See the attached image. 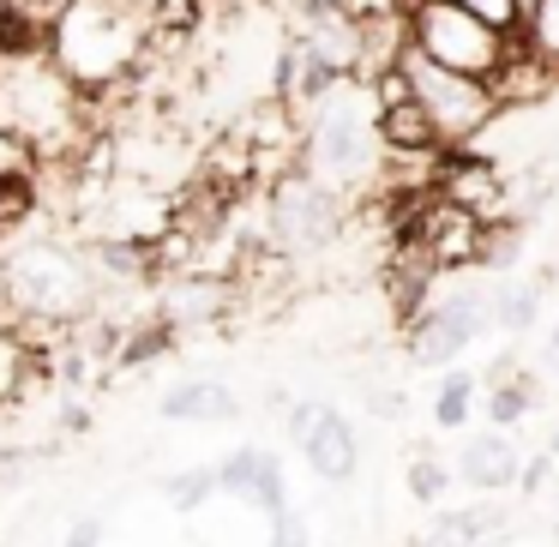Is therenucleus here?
<instances>
[{
    "instance_id": "f257e3e1",
    "label": "nucleus",
    "mask_w": 559,
    "mask_h": 547,
    "mask_svg": "<svg viewBox=\"0 0 559 547\" xmlns=\"http://www.w3.org/2000/svg\"><path fill=\"white\" fill-rule=\"evenodd\" d=\"M0 133L13 139L31 169H49V163L67 169L85 151V139L97 133V109L55 67L49 43L0 55Z\"/></svg>"
},
{
    "instance_id": "f03ea898",
    "label": "nucleus",
    "mask_w": 559,
    "mask_h": 547,
    "mask_svg": "<svg viewBox=\"0 0 559 547\" xmlns=\"http://www.w3.org/2000/svg\"><path fill=\"white\" fill-rule=\"evenodd\" d=\"M0 307L7 319H49L73 331L103 313V271L85 241L19 229L0 241Z\"/></svg>"
},
{
    "instance_id": "7ed1b4c3",
    "label": "nucleus",
    "mask_w": 559,
    "mask_h": 547,
    "mask_svg": "<svg viewBox=\"0 0 559 547\" xmlns=\"http://www.w3.org/2000/svg\"><path fill=\"white\" fill-rule=\"evenodd\" d=\"M157 31L139 0H67L49 19V55L91 103L151 67Z\"/></svg>"
},
{
    "instance_id": "20e7f679",
    "label": "nucleus",
    "mask_w": 559,
    "mask_h": 547,
    "mask_svg": "<svg viewBox=\"0 0 559 547\" xmlns=\"http://www.w3.org/2000/svg\"><path fill=\"white\" fill-rule=\"evenodd\" d=\"M379 103L367 79H337L313 109L301 115V169L313 181H325L331 193L373 199L379 175H385V145H379Z\"/></svg>"
},
{
    "instance_id": "39448f33",
    "label": "nucleus",
    "mask_w": 559,
    "mask_h": 547,
    "mask_svg": "<svg viewBox=\"0 0 559 547\" xmlns=\"http://www.w3.org/2000/svg\"><path fill=\"white\" fill-rule=\"evenodd\" d=\"M391 67H397L403 91H409V97L421 103V115L433 121V133H439V145H445V151L475 145V139L487 133V121L499 115L493 85H487V79L451 73V67L427 61V55H421V49H409V43L397 49V61H391Z\"/></svg>"
},
{
    "instance_id": "423d86ee",
    "label": "nucleus",
    "mask_w": 559,
    "mask_h": 547,
    "mask_svg": "<svg viewBox=\"0 0 559 547\" xmlns=\"http://www.w3.org/2000/svg\"><path fill=\"white\" fill-rule=\"evenodd\" d=\"M518 37L523 31H499L475 19L469 7H451V0H409V49H421L427 61L451 67V73L493 79L511 61Z\"/></svg>"
},
{
    "instance_id": "0eeeda50",
    "label": "nucleus",
    "mask_w": 559,
    "mask_h": 547,
    "mask_svg": "<svg viewBox=\"0 0 559 547\" xmlns=\"http://www.w3.org/2000/svg\"><path fill=\"white\" fill-rule=\"evenodd\" d=\"M343 223H349V199L331 193L325 181H313L301 163L265 181V241L277 253L289 259L325 253V247L343 241Z\"/></svg>"
},
{
    "instance_id": "6e6552de",
    "label": "nucleus",
    "mask_w": 559,
    "mask_h": 547,
    "mask_svg": "<svg viewBox=\"0 0 559 547\" xmlns=\"http://www.w3.org/2000/svg\"><path fill=\"white\" fill-rule=\"evenodd\" d=\"M487 307H493V295H481V289L439 295V283H433V301L403 319V355H409L415 367H439V373L457 367V355L469 349L481 331H493Z\"/></svg>"
},
{
    "instance_id": "1a4fd4ad",
    "label": "nucleus",
    "mask_w": 559,
    "mask_h": 547,
    "mask_svg": "<svg viewBox=\"0 0 559 547\" xmlns=\"http://www.w3.org/2000/svg\"><path fill=\"white\" fill-rule=\"evenodd\" d=\"M289 439L301 445L307 469L331 487H349L355 469H361V439H355L349 415L337 403H319V397L289 403Z\"/></svg>"
},
{
    "instance_id": "9d476101",
    "label": "nucleus",
    "mask_w": 559,
    "mask_h": 547,
    "mask_svg": "<svg viewBox=\"0 0 559 547\" xmlns=\"http://www.w3.org/2000/svg\"><path fill=\"white\" fill-rule=\"evenodd\" d=\"M217 494L241 499V506L265 511V518H283L289 511V487H283V457L265 445H235L229 457L217 463Z\"/></svg>"
},
{
    "instance_id": "9b49d317",
    "label": "nucleus",
    "mask_w": 559,
    "mask_h": 547,
    "mask_svg": "<svg viewBox=\"0 0 559 547\" xmlns=\"http://www.w3.org/2000/svg\"><path fill=\"white\" fill-rule=\"evenodd\" d=\"M518 469H523V451L518 439H506V427H487V433L463 439V457H457V481L475 487L481 499H499L506 487H518Z\"/></svg>"
},
{
    "instance_id": "f8f14e48",
    "label": "nucleus",
    "mask_w": 559,
    "mask_h": 547,
    "mask_svg": "<svg viewBox=\"0 0 559 547\" xmlns=\"http://www.w3.org/2000/svg\"><path fill=\"white\" fill-rule=\"evenodd\" d=\"M157 415L163 421L223 427V421H241V397H235L223 379H175V385L157 397Z\"/></svg>"
},
{
    "instance_id": "ddd939ff",
    "label": "nucleus",
    "mask_w": 559,
    "mask_h": 547,
    "mask_svg": "<svg viewBox=\"0 0 559 547\" xmlns=\"http://www.w3.org/2000/svg\"><path fill=\"white\" fill-rule=\"evenodd\" d=\"M493 530H506V511L493 499H481V506H463V511H439L415 535V547H493Z\"/></svg>"
},
{
    "instance_id": "4468645a",
    "label": "nucleus",
    "mask_w": 559,
    "mask_h": 547,
    "mask_svg": "<svg viewBox=\"0 0 559 547\" xmlns=\"http://www.w3.org/2000/svg\"><path fill=\"white\" fill-rule=\"evenodd\" d=\"M43 217V181L31 163H19V169H0V241L7 235H19L25 223Z\"/></svg>"
},
{
    "instance_id": "2eb2a0df",
    "label": "nucleus",
    "mask_w": 559,
    "mask_h": 547,
    "mask_svg": "<svg viewBox=\"0 0 559 547\" xmlns=\"http://www.w3.org/2000/svg\"><path fill=\"white\" fill-rule=\"evenodd\" d=\"M475 385H481V379H475L469 367H445V379H439V391H433V427L439 433H457V427L469 421Z\"/></svg>"
},
{
    "instance_id": "dca6fc26",
    "label": "nucleus",
    "mask_w": 559,
    "mask_h": 547,
    "mask_svg": "<svg viewBox=\"0 0 559 547\" xmlns=\"http://www.w3.org/2000/svg\"><path fill=\"white\" fill-rule=\"evenodd\" d=\"M487 319H493V331H506V337H523V331H535V319H542V289H535V283H511V289H493V307H487Z\"/></svg>"
},
{
    "instance_id": "f3484780",
    "label": "nucleus",
    "mask_w": 559,
    "mask_h": 547,
    "mask_svg": "<svg viewBox=\"0 0 559 547\" xmlns=\"http://www.w3.org/2000/svg\"><path fill=\"white\" fill-rule=\"evenodd\" d=\"M535 403H542V385H535V373H523V367H518L511 379H499V385L487 391V421H493V427H518Z\"/></svg>"
},
{
    "instance_id": "a211bd4d",
    "label": "nucleus",
    "mask_w": 559,
    "mask_h": 547,
    "mask_svg": "<svg viewBox=\"0 0 559 547\" xmlns=\"http://www.w3.org/2000/svg\"><path fill=\"white\" fill-rule=\"evenodd\" d=\"M163 499H169V511H199L217 499V463H199V469H175L169 481H163Z\"/></svg>"
},
{
    "instance_id": "6ab92c4d",
    "label": "nucleus",
    "mask_w": 559,
    "mask_h": 547,
    "mask_svg": "<svg viewBox=\"0 0 559 547\" xmlns=\"http://www.w3.org/2000/svg\"><path fill=\"white\" fill-rule=\"evenodd\" d=\"M523 43L559 73V0H523Z\"/></svg>"
},
{
    "instance_id": "aec40b11",
    "label": "nucleus",
    "mask_w": 559,
    "mask_h": 547,
    "mask_svg": "<svg viewBox=\"0 0 559 547\" xmlns=\"http://www.w3.org/2000/svg\"><path fill=\"white\" fill-rule=\"evenodd\" d=\"M403 481H409V499H421V506H439V499L451 494V481H457V475H451L445 457H433V451H415V457H409V475H403Z\"/></svg>"
},
{
    "instance_id": "412c9836",
    "label": "nucleus",
    "mask_w": 559,
    "mask_h": 547,
    "mask_svg": "<svg viewBox=\"0 0 559 547\" xmlns=\"http://www.w3.org/2000/svg\"><path fill=\"white\" fill-rule=\"evenodd\" d=\"M25 373H31V355H25V343L13 337V319H7V307H0V403L25 385Z\"/></svg>"
},
{
    "instance_id": "4be33fe9",
    "label": "nucleus",
    "mask_w": 559,
    "mask_h": 547,
    "mask_svg": "<svg viewBox=\"0 0 559 547\" xmlns=\"http://www.w3.org/2000/svg\"><path fill=\"white\" fill-rule=\"evenodd\" d=\"M451 7H469L475 19H487L499 31H523V0H451Z\"/></svg>"
},
{
    "instance_id": "5701e85b",
    "label": "nucleus",
    "mask_w": 559,
    "mask_h": 547,
    "mask_svg": "<svg viewBox=\"0 0 559 547\" xmlns=\"http://www.w3.org/2000/svg\"><path fill=\"white\" fill-rule=\"evenodd\" d=\"M547 475H554V451H542V457H523V469H518V494H542Z\"/></svg>"
},
{
    "instance_id": "b1692460",
    "label": "nucleus",
    "mask_w": 559,
    "mask_h": 547,
    "mask_svg": "<svg viewBox=\"0 0 559 547\" xmlns=\"http://www.w3.org/2000/svg\"><path fill=\"white\" fill-rule=\"evenodd\" d=\"M271 547H307V523L295 518V511H283V518H271Z\"/></svg>"
},
{
    "instance_id": "393cba45",
    "label": "nucleus",
    "mask_w": 559,
    "mask_h": 547,
    "mask_svg": "<svg viewBox=\"0 0 559 547\" xmlns=\"http://www.w3.org/2000/svg\"><path fill=\"white\" fill-rule=\"evenodd\" d=\"M103 535H109V530H103V518H79L73 530H67L61 547H103Z\"/></svg>"
},
{
    "instance_id": "a878e982",
    "label": "nucleus",
    "mask_w": 559,
    "mask_h": 547,
    "mask_svg": "<svg viewBox=\"0 0 559 547\" xmlns=\"http://www.w3.org/2000/svg\"><path fill=\"white\" fill-rule=\"evenodd\" d=\"M55 427H61V433H91V409L85 403H61V409H55Z\"/></svg>"
},
{
    "instance_id": "bb28decb",
    "label": "nucleus",
    "mask_w": 559,
    "mask_h": 547,
    "mask_svg": "<svg viewBox=\"0 0 559 547\" xmlns=\"http://www.w3.org/2000/svg\"><path fill=\"white\" fill-rule=\"evenodd\" d=\"M367 409H373V415H403L397 385H367Z\"/></svg>"
},
{
    "instance_id": "cd10ccee",
    "label": "nucleus",
    "mask_w": 559,
    "mask_h": 547,
    "mask_svg": "<svg viewBox=\"0 0 559 547\" xmlns=\"http://www.w3.org/2000/svg\"><path fill=\"white\" fill-rule=\"evenodd\" d=\"M542 361H547V367H554V373H559V319H554V325H547V349H542Z\"/></svg>"
},
{
    "instance_id": "c85d7f7f",
    "label": "nucleus",
    "mask_w": 559,
    "mask_h": 547,
    "mask_svg": "<svg viewBox=\"0 0 559 547\" xmlns=\"http://www.w3.org/2000/svg\"><path fill=\"white\" fill-rule=\"evenodd\" d=\"M547 451H554V457H559V427H554V439H547Z\"/></svg>"
},
{
    "instance_id": "c756f323",
    "label": "nucleus",
    "mask_w": 559,
    "mask_h": 547,
    "mask_svg": "<svg viewBox=\"0 0 559 547\" xmlns=\"http://www.w3.org/2000/svg\"><path fill=\"white\" fill-rule=\"evenodd\" d=\"M554 542H559V523H554Z\"/></svg>"
}]
</instances>
